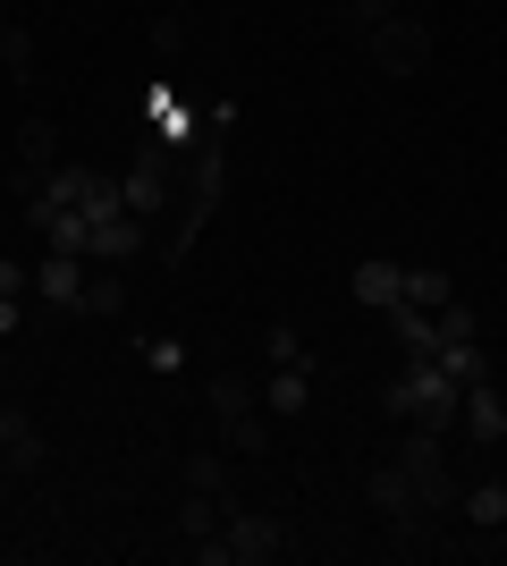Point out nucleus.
Instances as JSON below:
<instances>
[{
	"instance_id": "1",
	"label": "nucleus",
	"mask_w": 507,
	"mask_h": 566,
	"mask_svg": "<svg viewBox=\"0 0 507 566\" xmlns=\"http://www.w3.org/2000/svg\"><path fill=\"white\" fill-rule=\"evenodd\" d=\"M381 406L398 415V423H414V431H440V440L457 431V380L440 373L432 355H414L406 373H398V380L381 389Z\"/></svg>"
},
{
	"instance_id": "2",
	"label": "nucleus",
	"mask_w": 507,
	"mask_h": 566,
	"mask_svg": "<svg viewBox=\"0 0 507 566\" xmlns=\"http://www.w3.org/2000/svg\"><path fill=\"white\" fill-rule=\"evenodd\" d=\"M187 161H194V169H187V195H178V237H169V254H178V262L194 254V237H203L212 203L229 195V153H220V136H212V127H203V144H194Z\"/></svg>"
},
{
	"instance_id": "3",
	"label": "nucleus",
	"mask_w": 507,
	"mask_h": 566,
	"mask_svg": "<svg viewBox=\"0 0 507 566\" xmlns=\"http://www.w3.org/2000/svg\"><path fill=\"white\" fill-rule=\"evenodd\" d=\"M398 465H406L414 507H423V516H448V507H457V473H448V440H440V431H414V423H406Z\"/></svg>"
},
{
	"instance_id": "4",
	"label": "nucleus",
	"mask_w": 507,
	"mask_h": 566,
	"mask_svg": "<svg viewBox=\"0 0 507 566\" xmlns=\"http://www.w3.org/2000/svg\"><path fill=\"white\" fill-rule=\"evenodd\" d=\"M363 51H372V69H389V76H423L432 69V25L414 18V9H398V18H381L363 34Z\"/></svg>"
},
{
	"instance_id": "5",
	"label": "nucleus",
	"mask_w": 507,
	"mask_h": 566,
	"mask_svg": "<svg viewBox=\"0 0 507 566\" xmlns=\"http://www.w3.org/2000/svg\"><path fill=\"white\" fill-rule=\"evenodd\" d=\"M169 161H178V153H161V144H136V161H127V178H119V195H127V212L136 220H161L169 203H178V187H169Z\"/></svg>"
},
{
	"instance_id": "6",
	"label": "nucleus",
	"mask_w": 507,
	"mask_h": 566,
	"mask_svg": "<svg viewBox=\"0 0 507 566\" xmlns=\"http://www.w3.org/2000/svg\"><path fill=\"white\" fill-rule=\"evenodd\" d=\"M363 499H372V516H389V533H398L406 549H423V507H414V482H406V465H398V457H389V465H372Z\"/></svg>"
},
{
	"instance_id": "7",
	"label": "nucleus",
	"mask_w": 507,
	"mask_h": 566,
	"mask_svg": "<svg viewBox=\"0 0 507 566\" xmlns=\"http://www.w3.org/2000/svg\"><path fill=\"white\" fill-rule=\"evenodd\" d=\"M145 118H152V144H161V153H194V144H203V111L178 102V85H145Z\"/></svg>"
},
{
	"instance_id": "8",
	"label": "nucleus",
	"mask_w": 507,
	"mask_h": 566,
	"mask_svg": "<svg viewBox=\"0 0 507 566\" xmlns=\"http://www.w3.org/2000/svg\"><path fill=\"white\" fill-rule=\"evenodd\" d=\"M220 542H229V558H237V566H271L279 549H288V524H279V516H245V507H229V516H220Z\"/></svg>"
},
{
	"instance_id": "9",
	"label": "nucleus",
	"mask_w": 507,
	"mask_h": 566,
	"mask_svg": "<svg viewBox=\"0 0 507 566\" xmlns=\"http://www.w3.org/2000/svg\"><path fill=\"white\" fill-rule=\"evenodd\" d=\"M457 423H465V440H483V449H499V440H507V389L490 373L457 389Z\"/></svg>"
},
{
	"instance_id": "10",
	"label": "nucleus",
	"mask_w": 507,
	"mask_h": 566,
	"mask_svg": "<svg viewBox=\"0 0 507 566\" xmlns=\"http://www.w3.org/2000/svg\"><path fill=\"white\" fill-rule=\"evenodd\" d=\"M136 254H145V220H136V212L94 220V229H85V262H94V271H127Z\"/></svg>"
},
{
	"instance_id": "11",
	"label": "nucleus",
	"mask_w": 507,
	"mask_h": 566,
	"mask_svg": "<svg viewBox=\"0 0 507 566\" xmlns=\"http://www.w3.org/2000/svg\"><path fill=\"white\" fill-rule=\"evenodd\" d=\"M94 178H102V169H85V161H60V169H43V187H34L25 220H43V212H85V195H94Z\"/></svg>"
},
{
	"instance_id": "12",
	"label": "nucleus",
	"mask_w": 507,
	"mask_h": 566,
	"mask_svg": "<svg viewBox=\"0 0 507 566\" xmlns=\"http://www.w3.org/2000/svg\"><path fill=\"white\" fill-rule=\"evenodd\" d=\"M43 431H34V415L25 406H0V465L9 473H43Z\"/></svg>"
},
{
	"instance_id": "13",
	"label": "nucleus",
	"mask_w": 507,
	"mask_h": 566,
	"mask_svg": "<svg viewBox=\"0 0 507 566\" xmlns=\"http://www.w3.org/2000/svg\"><path fill=\"white\" fill-rule=\"evenodd\" d=\"M85 271H94L85 254H60V245H51V254L34 262V287H43V305H68V313H76V296H85Z\"/></svg>"
},
{
	"instance_id": "14",
	"label": "nucleus",
	"mask_w": 507,
	"mask_h": 566,
	"mask_svg": "<svg viewBox=\"0 0 507 566\" xmlns=\"http://www.w3.org/2000/svg\"><path fill=\"white\" fill-rule=\"evenodd\" d=\"M347 287H356V305L389 313L398 296H406V262H381V254H372V262H356V280H347Z\"/></svg>"
},
{
	"instance_id": "15",
	"label": "nucleus",
	"mask_w": 507,
	"mask_h": 566,
	"mask_svg": "<svg viewBox=\"0 0 507 566\" xmlns=\"http://www.w3.org/2000/svg\"><path fill=\"white\" fill-rule=\"evenodd\" d=\"M212 423H220V449H237V457H271L263 398H254V406H229V415H212Z\"/></svg>"
},
{
	"instance_id": "16",
	"label": "nucleus",
	"mask_w": 507,
	"mask_h": 566,
	"mask_svg": "<svg viewBox=\"0 0 507 566\" xmlns=\"http://www.w3.org/2000/svg\"><path fill=\"white\" fill-rule=\"evenodd\" d=\"M389 338H398V355L414 364V355H432V347H440V322H432L423 305H406V296H398V305H389Z\"/></svg>"
},
{
	"instance_id": "17",
	"label": "nucleus",
	"mask_w": 507,
	"mask_h": 566,
	"mask_svg": "<svg viewBox=\"0 0 507 566\" xmlns=\"http://www.w3.org/2000/svg\"><path fill=\"white\" fill-rule=\"evenodd\" d=\"M263 406L271 415H305V406H314V364H279L271 389H263Z\"/></svg>"
},
{
	"instance_id": "18",
	"label": "nucleus",
	"mask_w": 507,
	"mask_h": 566,
	"mask_svg": "<svg viewBox=\"0 0 507 566\" xmlns=\"http://www.w3.org/2000/svg\"><path fill=\"white\" fill-rule=\"evenodd\" d=\"M76 313H85V322H119V313H127V280H119V271H85Z\"/></svg>"
},
{
	"instance_id": "19",
	"label": "nucleus",
	"mask_w": 507,
	"mask_h": 566,
	"mask_svg": "<svg viewBox=\"0 0 507 566\" xmlns=\"http://www.w3.org/2000/svg\"><path fill=\"white\" fill-rule=\"evenodd\" d=\"M465 524H474V533H499L507 524V473H490V482L465 491Z\"/></svg>"
},
{
	"instance_id": "20",
	"label": "nucleus",
	"mask_w": 507,
	"mask_h": 566,
	"mask_svg": "<svg viewBox=\"0 0 507 566\" xmlns=\"http://www.w3.org/2000/svg\"><path fill=\"white\" fill-rule=\"evenodd\" d=\"M18 169H60V127L51 118H25L18 127Z\"/></svg>"
},
{
	"instance_id": "21",
	"label": "nucleus",
	"mask_w": 507,
	"mask_h": 566,
	"mask_svg": "<svg viewBox=\"0 0 507 566\" xmlns=\"http://www.w3.org/2000/svg\"><path fill=\"white\" fill-rule=\"evenodd\" d=\"M448 296H457V280H448V271H432V262H406V305L440 313Z\"/></svg>"
},
{
	"instance_id": "22",
	"label": "nucleus",
	"mask_w": 507,
	"mask_h": 566,
	"mask_svg": "<svg viewBox=\"0 0 507 566\" xmlns=\"http://www.w3.org/2000/svg\"><path fill=\"white\" fill-rule=\"evenodd\" d=\"M432 364H440V373H448V380H457V389H465V380H483V373H490V355L474 347V338H448V347H440Z\"/></svg>"
},
{
	"instance_id": "23",
	"label": "nucleus",
	"mask_w": 507,
	"mask_h": 566,
	"mask_svg": "<svg viewBox=\"0 0 507 566\" xmlns=\"http://www.w3.org/2000/svg\"><path fill=\"white\" fill-rule=\"evenodd\" d=\"M187 491H229V457L220 449H187Z\"/></svg>"
},
{
	"instance_id": "24",
	"label": "nucleus",
	"mask_w": 507,
	"mask_h": 566,
	"mask_svg": "<svg viewBox=\"0 0 507 566\" xmlns=\"http://www.w3.org/2000/svg\"><path fill=\"white\" fill-rule=\"evenodd\" d=\"M398 9H406V0H338V25H347V34H372V25L398 18Z\"/></svg>"
},
{
	"instance_id": "25",
	"label": "nucleus",
	"mask_w": 507,
	"mask_h": 566,
	"mask_svg": "<svg viewBox=\"0 0 507 566\" xmlns=\"http://www.w3.org/2000/svg\"><path fill=\"white\" fill-rule=\"evenodd\" d=\"M0 69L18 76V85L34 76V34H25V25H0Z\"/></svg>"
},
{
	"instance_id": "26",
	"label": "nucleus",
	"mask_w": 507,
	"mask_h": 566,
	"mask_svg": "<svg viewBox=\"0 0 507 566\" xmlns=\"http://www.w3.org/2000/svg\"><path fill=\"white\" fill-rule=\"evenodd\" d=\"M263 355H271V373H279V364H314V355H305V338H296L288 322H271V331H263Z\"/></svg>"
},
{
	"instance_id": "27",
	"label": "nucleus",
	"mask_w": 507,
	"mask_h": 566,
	"mask_svg": "<svg viewBox=\"0 0 507 566\" xmlns=\"http://www.w3.org/2000/svg\"><path fill=\"white\" fill-rule=\"evenodd\" d=\"M152 51H161V60L187 51V9H161V18H152Z\"/></svg>"
},
{
	"instance_id": "28",
	"label": "nucleus",
	"mask_w": 507,
	"mask_h": 566,
	"mask_svg": "<svg viewBox=\"0 0 507 566\" xmlns=\"http://www.w3.org/2000/svg\"><path fill=\"white\" fill-rule=\"evenodd\" d=\"M432 322H440V347H448V338H474V305H457V296H448ZM440 347H432V355H440Z\"/></svg>"
},
{
	"instance_id": "29",
	"label": "nucleus",
	"mask_w": 507,
	"mask_h": 566,
	"mask_svg": "<svg viewBox=\"0 0 507 566\" xmlns=\"http://www.w3.org/2000/svg\"><path fill=\"white\" fill-rule=\"evenodd\" d=\"M145 364L152 373H187V347H178V338H145Z\"/></svg>"
},
{
	"instance_id": "30",
	"label": "nucleus",
	"mask_w": 507,
	"mask_h": 566,
	"mask_svg": "<svg viewBox=\"0 0 507 566\" xmlns=\"http://www.w3.org/2000/svg\"><path fill=\"white\" fill-rule=\"evenodd\" d=\"M25 287H34V271H25V262H9V254H0V296H25Z\"/></svg>"
},
{
	"instance_id": "31",
	"label": "nucleus",
	"mask_w": 507,
	"mask_h": 566,
	"mask_svg": "<svg viewBox=\"0 0 507 566\" xmlns=\"http://www.w3.org/2000/svg\"><path fill=\"white\" fill-rule=\"evenodd\" d=\"M18 331V296H0V338Z\"/></svg>"
}]
</instances>
